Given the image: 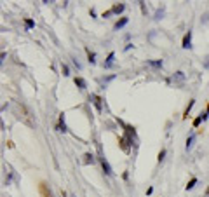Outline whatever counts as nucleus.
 Wrapping results in <instances>:
<instances>
[{"label": "nucleus", "instance_id": "17", "mask_svg": "<svg viewBox=\"0 0 209 197\" xmlns=\"http://www.w3.org/2000/svg\"><path fill=\"white\" fill-rule=\"evenodd\" d=\"M164 155H166V150L162 148V150L159 152V157H157V159H159V162H162V161H164Z\"/></svg>", "mask_w": 209, "mask_h": 197}, {"label": "nucleus", "instance_id": "7", "mask_svg": "<svg viewBox=\"0 0 209 197\" xmlns=\"http://www.w3.org/2000/svg\"><path fill=\"white\" fill-rule=\"evenodd\" d=\"M124 9H126V5H124V4H115V5L112 7V12H115V14H120V12H122Z\"/></svg>", "mask_w": 209, "mask_h": 197}, {"label": "nucleus", "instance_id": "6", "mask_svg": "<svg viewBox=\"0 0 209 197\" xmlns=\"http://www.w3.org/2000/svg\"><path fill=\"white\" fill-rule=\"evenodd\" d=\"M127 18H122V19H119L117 21V23H115V26H113V28H115V30H120V28H122V26H126V25H127Z\"/></svg>", "mask_w": 209, "mask_h": 197}, {"label": "nucleus", "instance_id": "16", "mask_svg": "<svg viewBox=\"0 0 209 197\" xmlns=\"http://www.w3.org/2000/svg\"><path fill=\"white\" fill-rule=\"evenodd\" d=\"M87 56H89V61L91 63H96V59H94V58H96V54H94V52H91L89 49H87Z\"/></svg>", "mask_w": 209, "mask_h": 197}, {"label": "nucleus", "instance_id": "3", "mask_svg": "<svg viewBox=\"0 0 209 197\" xmlns=\"http://www.w3.org/2000/svg\"><path fill=\"white\" fill-rule=\"evenodd\" d=\"M101 166H103V169H105V173H106L108 176H112V175H113V171H112V167H110L108 161H106L105 157H101Z\"/></svg>", "mask_w": 209, "mask_h": 197}, {"label": "nucleus", "instance_id": "9", "mask_svg": "<svg viewBox=\"0 0 209 197\" xmlns=\"http://www.w3.org/2000/svg\"><path fill=\"white\" fill-rule=\"evenodd\" d=\"M60 131L66 133V126H65V114L60 115Z\"/></svg>", "mask_w": 209, "mask_h": 197}, {"label": "nucleus", "instance_id": "10", "mask_svg": "<svg viewBox=\"0 0 209 197\" xmlns=\"http://www.w3.org/2000/svg\"><path fill=\"white\" fill-rule=\"evenodd\" d=\"M193 141H195V135H190L187 138V150H190L192 146H193Z\"/></svg>", "mask_w": 209, "mask_h": 197}, {"label": "nucleus", "instance_id": "1", "mask_svg": "<svg viewBox=\"0 0 209 197\" xmlns=\"http://www.w3.org/2000/svg\"><path fill=\"white\" fill-rule=\"evenodd\" d=\"M185 49H190L192 47V31H187L185 37H183V44H181Z\"/></svg>", "mask_w": 209, "mask_h": 197}, {"label": "nucleus", "instance_id": "2", "mask_svg": "<svg viewBox=\"0 0 209 197\" xmlns=\"http://www.w3.org/2000/svg\"><path fill=\"white\" fill-rule=\"evenodd\" d=\"M40 194H42V196L44 197H52V192H51V188L47 187V185H45V183H44V181H42V183H40Z\"/></svg>", "mask_w": 209, "mask_h": 197}, {"label": "nucleus", "instance_id": "20", "mask_svg": "<svg viewBox=\"0 0 209 197\" xmlns=\"http://www.w3.org/2000/svg\"><path fill=\"white\" fill-rule=\"evenodd\" d=\"M200 120H202V117H197V119H195V120H193V126H195V127H197V126L200 124Z\"/></svg>", "mask_w": 209, "mask_h": 197}, {"label": "nucleus", "instance_id": "18", "mask_svg": "<svg viewBox=\"0 0 209 197\" xmlns=\"http://www.w3.org/2000/svg\"><path fill=\"white\" fill-rule=\"evenodd\" d=\"M26 26H28V28H33V26H35V23H33L31 19H26Z\"/></svg>", "mask_w": 209, "mask_h": 197}, {"label": "nucleus", "instance_id": "19", "mask_svg": "<svg viewBox=\"0 0 209 197\" xmlns=\"http://www.w3.org/2000/svg\"><path fill=\"white\" fill-rule=\"evenodd\" d=\"M61 70H63V75H68V66H66V65H63Z\"/></svg>", "mask_w": 209, "mask_h": 197}, {"label": "nucleus", "instance_id": "5", "mask_svg": "<svg viewBox=\"0 0 209 197\" xmlns=\"http://www.w3.org/2000/svg\"><path fill=\"white\" fill-rule=\"evenodd\" d=\"M89 100H92V103H94V106L98 108V110H101V100L96 96V94H91V98Z\"/></svg>", "mask_w": 209, "mask_h": 197}, {"label": "nucleus", "instance_id": "14", "mask_svg": "<svg viewBox=\"0 0 209 197\" xmlns=\"http://www.w3.org/2000/svg\"><path fill=\"white\" fill-rule=\"evenodd\" d=\"M147 63L153 68H162V61H147Z\"/></svg>", "mask_w": 209, "mask_h": 197}, {"label": "nucleus", "instance_id": "12", "mask_svg": "<svg viewBox=\"0 0 209 197\" xmlns=\"http://www.w3.org/2000/svg\"><path fill=\"white\" fill-rule=\"evenodd\" d=\"M195 185H197V178H192V180L188 181V185H187V190H192Z\"/></svg>", "mask_w": 209, "mask_h": 197}, {"label": "nucleus", "instance_id": "11", "mask_svg": "<svg viewBox=\"0 0 209 197\" xmlns=\"http://www.w3.org/2000/svg\"><path fill=\"white\" fill-rule=\"evenodd\" d=\"M120 146L124 152H129V145H127V140L126 138H120Z\"/></svg>", "mask_w": 209, "mask_h": 197}, {"label": "nucleus", "instance_id": "8", "mask_svg": "<svg viewBox=\"0 0 209 197\" xmlns=\"http://www.w3.org/2000/svg\"><path fill=\"white\" fill-rule=\"evenodd\" d=\"M113 59H115V54H113V52H110L108 58H106V63H105V66H106V68H110V66L113 65Z\"/></svg>", "mask_w": 209, "mask_h": 197}, {"label": "nucleus", "instance_id": "21", "mask_svg": "<svg viewBox=\"0 0 209 197\" xmlns=\"http://www.w3.org/2000/svg\"><path fill=\"white\" fill-rule=\"evenodd\" d=\"M71 197H77V196H73V194H71Z\"/></svg>", "mask_w": 209, "mask_h": 197}, {"label": "nucleus", "instance_id": "13", "mask_svg": "<svg viewBox=\"0 0 209 197\" xmlns=\"http://www.w3.org/2000/svg\"><path fill=\"white\" fill-rule=\"evenodd\" d=\"M84 157H86V159H84V162H86V164H89V162L92 164V162H94V157H92V154H86Z\"/></svg>", "mask_w": 209, "mask_h": 197}, {"label": "nucleus", "instance_id": "15", "mask_svg": "<svg viewBox=\"0 0 209 197\" xmlns=\"http://www.w3.org/2000/svg\"><path fill=\"white\" fill-rule=\"evenodd\" d=\"M183 79H185V75H183L181 72H178L174 77H173V79H171V80H183Z\"/></svg>", "mask_w": 209, "mask_h": 197}, {"label": "nucleus", "instance_id": "4", "mask_svg": "<svg viewBox=\"0 0 209 197\" xmlns=\"http://www.w3.org/2000/svg\"><path fill=\"white\" fill-rule=\"evenodd\" d=\"M75 85H77L79 89H86V87H87V82H86L82 77H75Z\"/></svg>", "mask_w": 209, "mask_h": 197}]
</instances>
